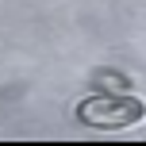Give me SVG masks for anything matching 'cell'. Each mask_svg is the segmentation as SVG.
Here are the masks:
<instances>
[{"label":"cell","instance_id":"obj_1","mask_svg":"<svg viewBox=\"0 0 146 146\" xmlns=\"http://www.w3.org/2000/svg\"><path fill=\"white\" fill-rule=\"evenodd\" d=\"M77 119L92 131H127L146 119V104L127 92H96L77 104Z\"/></svg>","mask_w":146,"mask_h":146}]
</instances>
